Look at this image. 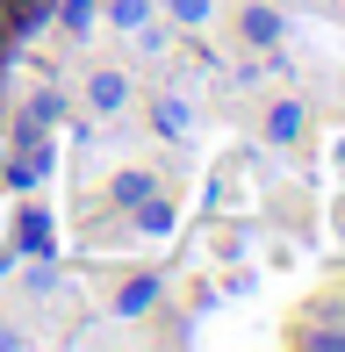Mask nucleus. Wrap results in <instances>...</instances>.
<instances>
[{"instance_id": "obj_3", "label": "nucleus", "mask_w": 345, "mask_h": 352, "mask_svg": "<svg viewBox=\"0 0 345 352\" xmlns=\"http://www.w3.org/2000/svg\"><path fill=\"white\" fill-rule=\"evenodd\" d=\"M302 137H309V108L295 101V94L266 108V144H274V151H302Z\"/></svg>"}, {"instance_id": "obj_7", "label": "nucleus", "mask_w": 345, "mask_h": 352, "mask_svg": "<svg viewBox=\"0 0 345 352\" xmlns=\"http://www.w3.org/2000/svg\"><path fill=\"white\" fill-rule=\"evenodd\" d=\"M166 14H172L180 29H194V22H209V14H216V0H166Z\"/></svg>"}, {"instance_id": "obj_1", "label": "nucleus", "mask_w": 345, "mask_h": 352, "mask_svg": "<svg viewBox=\"0 0 345 352\" xmlns=\"http://www.w3.org/2000/svg\"><path fill=\"white\" fill-rule=\"evenodd\" d=\"M288 36V14L266 8V0H238V43L245 51H274V43Z\"/></svg>"}, {"instance_id": "obj_2", "label": "nucleus", "mask_w": 345, "mask_h": 352, "mask_svg": "<svg viewBox=\"0 0 345 352\" xmlns=\"http://www.w3.org/2000/svg\"><path fill=\"white\" fill-rule=\"evenodd\" d=\"M122 108H130V72H122V65H101V72H87V116L115 122Z\"/></svg>"}, {"instance_id": "obj_9", "label": "nucleus", "mask_w": 345, "mask_h": 352, "mask_svg": "<svg viewBox=\"0 0 345 352\" xmlns=\"http://www.w3.org/2000/svg\"><path fill=\"white\" fill-rule=\"evenodd\" d=\"M8 345H22V331H8V324H0V352H8Z\"/></svg>"}, {"instance_id": "obj_5", "label": "nucleus", "mask_w": 345, "mask_h": 352, "mask_svg": "<svg viewBox=\"0 0 345 352\" xmlns=\"http://www.w3.org/2000/svg\"><path fill=\"white\" fill-rule=\"evenodd\" d=\"M151 14H159V0H108V22H115L122 36H130V29H144Z\"/></svg>"}, {"instance_id": "obj_4", "label": "nucleus", "mask_w": 345, "mask_h": 352, "mask_svg": "<svg viewBox=\"0 0 345 352\" xmlns=\"http://www.w3.org/2000/svg\"><path fill=\"white\" fill-rule=\"evenodd\" d=\"M151 302H159V280H151V274H137V280L115 287V316H144Z\"/></svg>"}, {"instance_id": "obj_8", "label": "nucleus", "mask_w": 345, "mask_h": 352, "mask_svg": "<svg viewBox=\"0 0 345 352\" xmlns=\"http://www.w3.org/2000/svg\"><path fill=\"white\" fill-rule=\"evenodd\" d=\"M144 195H151V173H122V180H115V201H122V209H137Z\"/></svg>"}, {"instance_id": "obj_6", "label": "nucleus", "mask_w": 345, "mask_h": 352, "mask_svg": "<svg viewBox=\"0 0 345 352\" xmlns=\"http://www.w3.org/2000/svg\"><path fill=\"white\" fill-rule=\"evenodd\" d=\"M93 14H101V0H65L58 22H65V36H93Z\"/></svg>"}, {"instance_id": "obj_10", "label": "nucleus", "mask_w": 345, "mask_h": 352, "mask_svg": "<svg viewBox=\"0 0 345 352\" xmlns=\"http://www.w3.org/2000/svg\"><path fill=\"white\" fill-rule=\"evenodd\" d=\"M331 166H338V180H345V137H338V151H331Z\"/></svg>"}]
</instances>
